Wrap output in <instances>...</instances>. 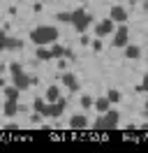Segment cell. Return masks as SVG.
<instances>
[{"label":"cell","instance_id":"1","mask_svg":"<svg viewBox=\"0 0 148 153\" xmlns=\"http://www.w3.org/2000/svg\"><path fill=\"white\" fill-rule=\"evenodd\" d=\"M30 39L35 42L37 47H44L49 42H56L58 39V30L53 26H39V28L30 30Z\"/></svg>","mask_w":148,"mask_h":153},{"label":"cell","instance_id":"2","mask_svg":"<svg viewBox=\"0 0 148 153\" xmlns=\"http://www.w3.org/2000/svg\"><path fill=\"white\" fill-rule=\"evenodd\" d=\"M9 70H12V81H14V86H16V88L28 91V88L33 86V76H28L26 72H23V67L18 65V63H12V65H9Z\"/></svg>","mask_w":148,"mask_h":153},{"label":"cell","instance_id":"3","mask_svg":"<svg viewBox=\"0 0 148 153\" xmlns=\"http://www.w3.org/2000/svg\"><path fill=\"white\" fill-rule=\"evenodd\" d=\"M72 23H74V30L86 33V28L92 23V19H90V14L86 10H76V12H72Z\"/></svg>","mask_w":148,"mask_h":153},{"label":"cell","instance_id":"4","mask_svg":"<svg viewBox=\"0 0 148 153\" xmlns=\"http://www.w3.org/2000/svg\"><path fill=\"white\" fill-rule=\"evenodd\" d=\"M130 44V30L125 23H120V28H116L113 33V47H127Z\"/></svg>","mask_w":148,"mask_h":153},{"label":"cell","instance_id":"5","mask_svg":"<svg viewBox=\"0 0 148 153\" xmlns=\"http://www.w3.org/2000/svg\"><path fill=\"white\" fill-rule=\"evenodd\" d=\"M92 130H97V132H107V130H116V123L111 121L109 116L104 114V116H100L95 123H92Z\"/></svg>","mask_w":148,"mask_h":153},{"label":"cell","instance_id":"6","mask_svg":"<svg viewBox=\"0 0 148 153\" xmlns=\"http://www.w3.org/2000/svg\"><path fill=\"white\" fill-rule=\"evenodd\" d=\"M113 23H116V21L111 19V16L100 21V23L95 26V35H97V37H104V35H109V33H116V30H113Z\"/></svg>","mask_w":148,"mask_h":153},{"label":"cell","instance_id":"7","mask_svg":"<svg viewBox=\"0 0 148 153\" xmlns=\"http://www.w3.org/2000/svg\"><path fill=\"white\" fill-rule=\"evenodd\" d=\"M63 109H65V100L60 97L58 102H49V107H46V114H44V116H51V118H58V116L63 114Z\"/></svg>","mask_w":148,"mask_h":153},{"label":"cell","instance_id":"8","mask_svg":"<svg viewBox=\"0 0 148 153\" xmlns=\"http://www.w3.org/2000/svg\"><path fill=\"white\" fill-rule=\"evenodd\" d=\"M109 16L116 21V23H125V21H127V10L116 5V7H111V14H109Z\"/></svg>","mask_w":148,"mask_h":153},{"label":"cell","instance_id":"9","mask_svg":"<svg viewBox=\"0 0 148 153\" xmlns=\"http://www.w3.org/2000/svg\"><path fill=\"white\" fill-rule=\"evenodd\" d=\"M70 125H72L74 130H86V128H88V118L83 114H76V116L70 118Z\"/></svg>","mask_w":148,"mask_h":153},{"label":"cell","instance_id":"10","mask_svg":"<svg viewBox=\"0 0 148 153\" xmlns=\"http://www.w3.org/2000/svg\"><path fill=\"white\" fill-rule=\"evenodd\" d=\"M21 111L18 100H5V116H16Z\"/></svg>","mask_w":148,"mask_h":153},{"label":"cell","instance_id":"11","mask_svg":"<svg viewBox=\"0 0 148 153\" xmlns=\"http://www.w3.org/2000/svg\"><path fill=\"white\" fill-rule=\"evenodd\" d=\"M0 42H2V47H5V49H21V47H23L21 39H12V37H7L5 33L0 35Z\"/></svg>","mask_w":148,"mask_h":153},{"label":"cell","instance_id":"12","mask_svg":"<svg viewBox=\"0 0 148 153\" xmlns=\"http://www.w3.org/2000/svg\"><path fill=\"white\" fill-rule=\"evenodd\" d=\"M63 84L70 88L72 93H76V91H79V79H76L74 74H63Z\"/></svg>","mask_w":148,"mask_h":153},{"label":"cell","instance_id":"13","mask_svg":"<svg viewBox=\"0 0 148 153\" xmlns=\"http://www.w3.org/2000/svg\"><path fill=\"white\" fill-rule=\"evenodd\" d=\"M95 109H97L100 114H107L111 109V100L109 97H97V100H95Z\"/></svg>","mask_w":148,"mask_h":153},{"label":"cell","instance_id":"14","mask_svg":"<svg viewBox=\"0 0 148 153\" xmlns=\"http://www.w3.org/2000/svg\"><path fill=\"white\" fill-rule=\"evenodd\" d=\"M58 100H60V88L49 86L46 88V102H58Z\"/></svg>","mask_w":148,"mask_h":153},{"label":"cell","instance_id":"15","mask_svg":"<svg viewBox=\"0 0 148 153\" xmlns=\"http://www.w3.org/2000/svg\"><path fill=\"white\" fill-rule=\"evenodd\" d=\"M139 56H141V49L137 44H127L125 47V58H139Z\"/></svg>","mask_w":148,"mask_h":153},{"label":"cell","instance_id":"16","mask_svg":"<svg viewBox=\"0 0 148 153\" xmlns=\"http://www.w3.org/2000/svg\"><path fill=\"white\" fill-rule=\"evenodd\" d=\"M18 93H21V88H16V86L5 88V97H7V100H18Z\"/></svg>","mask_w":148,"mask_h":153},{"label":"cell","instance_id":"17","mask_svg":"<svg viewBox=\"0 0 148 153\" xmlns=\"http://www.w3.org/2000/svg\"><path fill=\"white\" fill-rule=\"evenodd\" d=\"M46 107H49V102H46V100L35 97V111H37V114H46Z\"/></svg>","mask_w":148,"mask_h":153},{"label":"cell","instance_id":"18","mask_svg":"<svg viewBox=\"0 0 148 153\" xmlns=\"http://www.w3.org/2000/svg\"><path fill=\"white\" fill-rule=\"evenodd\" d=\"M37 58H39V60H49V58H53V53H51V51H46V49H37V53H35Z\"/></svg>","mask_w":148,"mask_h":153},{"label":"cell","instance_id":"19","mask_svg":"<svg viewBox=\"0 0 148 153\" xmlns=\"http://www.w3.org/2000/svg\"><path fill=\"white\" fill-rule=\"evenodd\" d=\"M56 19L60 21V23H72V14H67V12H58Z\"/></svg>","mask_w":148,"mask_h":153},{"label":"cell","instance_id":"20","mask_svg":"<svg viewBox=\"0 0 148 153\" xmlns=\"http://www.w3.org/2000/svg\"><path fill=\"white\" fill-rule=\"evenodd\" d=\"M92 105H95V100H92L90 95H83L81 97V107H83V109H90Z\"/></svg>","mask_w":148,"mask_h":153},{"label":"cell","instance_id":"21","mask_svg":"<svg viewBox=\"0 0 148 153\" xmlns=\"http://www.w3.org/2000/svg\"><path fill=\"white\" fill-rule=\"evenodd\" d=\"M51 53H53V58H60V56H65V49H63V47H58V44H53Z\"/></svg>","mask_w":148,"mask_h":153},{"label":"cell","instance_id":"22","mask_svg":"<svg viewBox=\"0 0 148 153\" xmlns=\"http://www.w3.org/2000/svg\"><path fill=\"white\" fill-rule=\"evenodd\" d=\"M107 97H109L111 105H113V102H118V100H120V93H118V91H109V93H107Z\"/></svg>","mask_w":148,"mask_h":153},{"label":"cell","instance_id":"23","mask_svg":"<svg viewBox=\"0 0 148 153\" xmlns=\"http://www.w3.org/2000/svg\"><path fill=\"white\" fill-rule=\"evenodd\" d=\"M141 86H144V93H148V72L144 74V84H141Z\"/></svg>","mask_w":148,"mask_h":153},{"label":"cell","instance_id":"24","mask_svg":"<svg viewBox=\"0 0 148 153\" xmlns=\"http://www.w3.org/2000/svg\"><path fill=\"white\" fill-rule=\"evenodd\" d=\"M92 49H95V51H100V49H102V42H100V39H95V42H92Z\"/></svg>","mask_w":148,"mask_h":153},{"label":"cell","instance_id":"25","mask_svg":"<svg viewBox=\"0 0 148 153\" xmlns=\"http://www.w3.org/2000/svg\"><path fill=\"white\" fill-rule=\"evenodd\" d=\"M146 114H148V100H146Z\"/></svg>","mask_w":148,"mask_h":153}]
</instances>
